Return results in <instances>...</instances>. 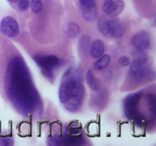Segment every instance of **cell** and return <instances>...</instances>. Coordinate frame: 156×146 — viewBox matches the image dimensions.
<instances>
[{
    "label": "cell",
    "instance_id": "9a60e30c",
    "mask_svg": "<svg viewBox=\"0 0 156 146\" xmlns=\"http://www.w3.org/2000/svg\"><path fill=\"white\" fill-rule=\"evenodd\" d=\"M80 31V27L78 25V24L76 23H71L68 25L67 27V33L72 37H75L77 36Z\"/></svg>",
    "mask_w": 156,
    "mask_h": 146
},
{
    "label": "cell",
    "instance_id": "ba28073f",
    "mask_svg": "<svg viewBox=\"0 0 156 146\" xmlns=\"http://www.w3.org/2000/svg\"><path fill=\"white\" fill-rule=\"evenodd\" d=\"M130 64L129 67V75L133 81L137 82H140L144 79L146 76V71L143 67L142 66V64L133 61Z\"/></svg>",
    "mask_w": 156,
    "mask_h": 146
},
{
    "label": "cell",
    "instance_id": "7a4b0ae2",
    "mask_svg": "<svg viewBox=\"0 0 156 146\" xmlns=\"http://www.w3.org/2000/svg\"><path fill=\"white\" fill-rule=\"evenodd\" d=\"M85 94L82 71L76 67H69L64 72L59 89V98L66 109L76 113L82 107Z\"/></svg>",
    "mask_w": 156,
    "mask_h": 146
},
{
    "label": "cell",
    "instance_id": "8992f818",
    "mask_svg": "<svg viewBox=\"0 0 156 146\" xmlns=\"http://www.w3.org/2000/svg\"><path fill=\"white\" fill-rule=\"evenodd\" d=\"M125 7L123 0H105L103 4V11L110 17H116L120 15Z\"/></svg>",
    "mask_w": 156,
    "mask_h": 146
},
{
    "label": "cell",
    "instance_id": "5b68a950",
    "mask_svg": "<svg viewBox=\"0 0 156 146\" xmlns=\"http://www.w3.org/2000/svg\"><path fill=\"white\" fill-rule=\"evenodd\" d=\"M79 3L84 19L88 22L94 21L98 16L95 0H79Z\"/></svg>",
    "mask_w": 156,
    "mask_h": 146
},
{
    "label": "cell",
    "instance_id": "3957f363",
    "mask_svg": "<svg viewBox=\"0 0 156 146\" xmlns=\"http://www.w3.org/2000/svg\"><path fill=\"white\" fill-rule=\"evenodd\" d=\"M34 62L41 68L43 75L49 79H53V70L59 65V58L53 55L40 56L37 55L33 57Z\"/></svg>",
    "mask_w": 156,
    "mask_h": 146
},
{
    "label": "cell",
    "instance_id": "44dd1931",
    "mask_svg": "<svg viewBox=\"0 0 156 146\" xmlns=\"http://www.w3.org/2000/svg\"><path fill=\"white\" fill-rule=\"evenodd\" d=\"M8 1H9V2H10L14 3V2H18V0H8Z\"/></svg>",
    "mask_w": 156,
    "mask_h": 146
},
{
    "label": "cell",
    "instance_id": "277c9868",
    "mask_svg": "<svg viewBox=\"0 0 156 146\" xmlns=\"http://www.w3.org/2000/svg\"><path fill=\"white\" fill-rule=\"evenodd\" d=\"M0 30L5 36L14 38L19 33V26L15 18L6 16L2 18L0 23Z\"/></svg>",
    "mask_w": 156,
    "mask_h": 146
},
{
    "label": "cell",
    "instance_id": "30bf717a",
    "mask_svg": "<svg viewBox=\"0 0 156 146\" xmlns=\"http://www.w3.org/2000/svg\"><path fill=\"white\" fill-rule=\"evenodd\" d=\"M105 43L101 40H95L91 43L90 47V55L92 58L97 59L101 56L105 52Z\"/></svg>",
    "mask_w": 156,
    "mask_h": 146
},
{
    "label": "cell",
    "instance_id": "5bb4252c",
    "mask_svg": "<svg viewBox=\"0 0 156 146\" xmlns=\"http://www.w3.org/2000/svg\"><path fill=\"white\" fill-rule=\"evenodd\" d=\"M133 56L134 61L140 64L146 63L148 60L147 53H145L143 50H137V49H136L135 51L133 52Z\"/></svg>",
    "mask_w": 156,
    "mask_h": 146
},
{
    "label": "cell",
    "instance_id": "8fae6325",
    "mask_svg": "<svg viewBox=\"0 0 156 146\" xmlns=\"http://www.w3.org/2000/svg\"><path fill=\"white\" fill-rule=\"evenodd\" d=\"M85 79H86L87 84L91 90H93L94 91H98L101 89L100 82H98V80H97L92 70L89 69L87 71L86 75H85Z\"/></svg>",
    "mask_w": 156,
    "mask_h": 146
},
{
    "label": "cell",
    "instance_id": "ffe728a7",
    "mask_svg": "<svg viewBox=\"0 0 156 146\" xmlns=\"http://www.w3.org/2000/svg\"><path fill=\"white\" fill-rule=\"evenodd\" d=\"M118 62L120 64V65H121V66H127L130 63V59L127 56H123V57H121L119 59Z\"/></svg>",
    "mask_w": 156,
    "mask_h": 146
},
{
    "label": "cell",
    "instance_id": "d6986e66",
    "mask_svg": "<svg viewBox=\"0 0 156 146\" xmlns=\"http://www.w3.org/2000/svg\"><path fill=\"white\" fill-rule=\"evenodd\" d=\"M90 40L87 37V36H84L81 40V44H82V48L84 51L88 50V46H89Z\"/></svg>",
    "mask_w": 156,
    "mask_h": 146
},
{
    "label": "cell",
    "instance_id": "6da1fadb",
    "mask_svg": "<svg viewBox=\"0 0 156 146\" xmlns=\"http://www.w3.org/2000/svg\"><path fill=\"white\" fill-rule=\"evenodd\" d=\"M6 90L9 99L21 113H30L39 103V96L23 59L14 58L7 72Z\"/></svg>",
    "mask_w": 156,
    "mask_h": 146
},
{
    "label": "cell",
    "instance_id": "e0dca14e",
    "mask_svg": "<svg viewBox=\"0 0 156 146\" xmlns=\"http://www.w3.org/2000/svg\"><path fill=\"white\" fill-rule=\"evenodd\" d=\"M13 144L14 141L12 138H9V137L0 138V145L1 146H12Z\"/></svg>",
    "mask_w": 156,
    "mask_h": 146
},
{
    "label": "cell",
    "instance_id": "4fadbf2b",
    "mask_svg": "<svg viewBox=\"0 0 156 146\" xmlns=\"http://www.w3.org/2000/svg\"><path fill=\"white\" fill-rule=\"evenodd\" d=\"M108 21L109 19H108L105 17H101L98 20V28L100 30L101 33L106 37H111L109 31V26H108Z\"/></svg>",
    "mask_w": 156,
    "mask_h": 146
},
{
    "label": "cell",
    "instance_id": "ac0fdd59",
    "mask_svg": "<svg viewBox=\"0 0 156 146\" xmlns=\"http://www.w3.org/2000/svg\"><path fill=\"white\" fill-rule=\"evenodd\" d=\"M30 7V1L29 0H20L18 3V8L21 11H26Z\"/></svg>",
    "mask_w": 156,
    "mask_h": 146
},
{
    "label": "cell",
    "instance_id": "7c38bea8",
    "mask_svg": "<svg viewBox=\"0 0 156 146\" xmlns=\"http://www.w3.org/2000/svg\"><path fill=\"white\" fill-rule=\"evenodd\" d=\"M110 62H111V56L109 55H104L103 56H101V58L98 59L94 62V69L98 70V71L105 69V68H106L109 65Z\"/></svg>",
    "mask_w": 156,
    "mask_h": 146
},
{
    "label": "cell",
    "instance_id": "9c48e42d",
    "mask_svg": "<svg viewBox=\"0 0 156 146\" xmlns=\"http://www.w3.org/2000/svg\"><path fill=\"white\" fill-rule=\"evenodd\" d=\"M108 26H109V31L110 34H111V37L120 38L124 33V26L118 19L109 20Z\"/></svg>",
    "mask_w": 156,
    "mask_h": 146
},
{
    "label": "cell",
    "instance_id": "2e32d148",
    "mask_svg": "<svg viewBox=\"0 0 156 146\" xmlns=\"http://www.w3.org/2000/svg\"><path fill=\"white\" fill-rule=\"evenodd\" d=\"M30 9L35 14H38L43 9L42 0H31L30 2Z\"/></svg>",
    "mask_w": 156,
    "mask_h": 146
},
{
    "label": "cell",
    "instance_id": "52a82bcc",
    "mask_svg": "<svg viewBox=\"0 0 156 146\" xmlns=\"http://www.w3.org/2000/svg\"><path fill=\"white\" fill-rule=\"evenodd\" d=\"M132 44L137 50L147 49L151 45V38L149 33L146 31H140L133 36Z\"/></svg>",
    "mask_w": 156,
    "mask_h": 146
}]
</instances>
